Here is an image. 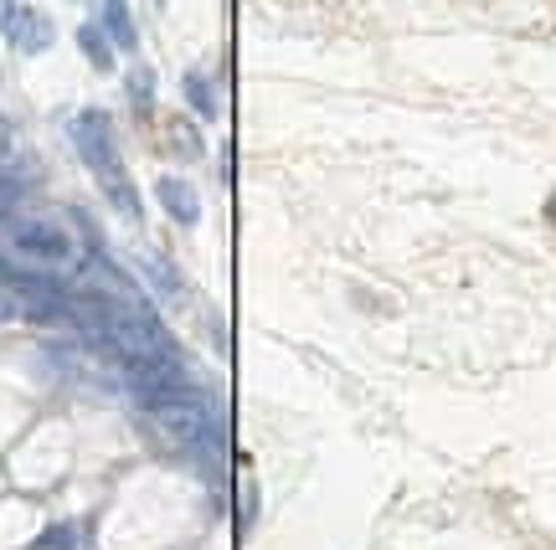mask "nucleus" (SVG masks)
<instances>
[{"label": "nucleus", "mask_w": 556, "mask_h": 550, "mask_svg": "<svg viewBox=\"0 0 556 550\" xmlns=\"http://www.w3.org/2000/svg\"><path fill=\"white\" fill-rule=\"evenodd\" d=\"M11 5H16V0H0V16H5V11H11Z\"/></svg>", "instance_id": "ddd939ff"}, {"label": "nucleus", "mask_w": 556, "mask_h": 550, "mask_svg": "<svg viewBox=\"0 0 556 550\" xmlns=\"http://www.w3.org/2000/svg\"><path fill=\"white\" fill-rule=\"evenodd\" d=\"M150 422L160 427V437H170V443H197L206 433V401L197 396H155V407H150Z\"/></svg>", "instance_id": "f03ea898"}, {"label": "nucleus", "mask_w": 556, "mask_h": 550, "mask_svg": "<svg viewBox=\"0 0 556 550\" xmlns=\"http://www.w3.org/2000/svg\"><path fill=\"white\" fill-rule=\"evenodd\" d=\"M99 180V191L109 201H114V212H124L129 221H139V191H135V180H129V170H103V176H93Z\"/></svg>", "instance_id": "6e6552de"}, {"label": "nucleus", "mask_w": 556, "mask_h": 550, "mask_svg": "<svg viewBox=\"0 0 556 550\" xmlns=\"http://www.w3.org/2000/svg\"><path fill=\"white\" fill-rule=\"evenodd\" d=\"M129 99H135L139 114H150V103H155V73H150V67H135V73H129Z\"/></svg>", "instance_id": "9b49d317"}, {"label": "nucleus", "mask_w": 556, "mask_h": 550, "mask_svg": "<svg viewBox=\"0 0 556 550\" xmlns=\"http://www.w3.org/2000/svg\"><path fill=\"white\" fill-rule=\"evenodd\" d=\"M78 47H83V57L93 62L99 73H109V67H114V41H109V31H103L99 21H83V26H78Z\"/></svg>", "instance_id": "1a4fd4ad"}, {"label": "nucleus", "mask_w": 556, "mask_h": 550, "mask_svg": "<svg viewBox=\"0 0 556 550\" xmlns=\"http://www.w3.org/2000/svg\"><path fill=\"white\" fill-rule=\"evenodd\" d=\"M0 155H5V139H0Z\"/></svg>", "instance_id": "2eb2a0df"}, {"label": "nucleus", "mask_w": 556, "mask_h": 550, "mask_svg": "<svg viewBox=\"0 0 556 550\" xmlns=\"http://www.w3.org/2000/svg\"><path fill=\"white\" fill-rule=\"evenodd\" d=\"M67 135H73L83 165H88L93 176H103V170H119V135H114V118L103 114V108H83V114H73Z\"/></svg>", "instance_id": "f257e3e1"}, {"label": "nucleus", "mask_w": 556, "mask_h": 550, "mask_svg": "<svg viewBox=\"0 0 556 550\" xmlns=\"http://www.w3.org/2000/svg\"><path fill=\"white\" fill-rule=\"evenodd\" d=\"M16 247L26 257H41V263H62V257L73 253V242H67L58 227H47V221H21V227H16Z\"/></svg>", "instance_id": "39448f33"}, {"label": "nucleus", "mask_w": 556, "mask_h": 550, "mask_svg": "<svg viewBox=\"0 0 556 550\" xmlns=\"http://www.w3.org/2000/svg\"><path fill=\"white\" fill-rule=\"evenodd\" d=\"M546 212H552V221H556V196H552V206H546Z\"/></svg>", "instance_id": "4468645a"}, {"label": "nucleus", "mask_w": 556, "mask_h": 550, "mask_svg": "<svg viewBox=\"0 0 556 550\" xmlns=\"http://www.w3.org/2000/svg\"><path fill=\"white\" fill-rule=\"evenodd\" d=\"M155 196H160V206H165V212L180 221V227H197V221H201V201H197V191H191L186 180L160 176L155 180Z\"/></svg>", "instance_id": "423d86ee"}, {"label": "nucleus", "mask_w": 556, "mask_h": 550, "mask_svg": "<svg viewBox=\"0 0 556 550\" xmlns=\"http://www.w3.org/2000/svg\"><path fill=\"white\" fill-rule=\"evenodd\" d=\"M180 88H186V103H191L201 118H217V88H212V78H206V73H186V82H180Z\"/></svg>", "instance_id": "9d476101"}, {"label": "nucleus", "mask_w": 556, "mask_h": 550, "mask_svg": "<svg viewBox=\"0 0 556 550\" xmlns=\"http://www.w3.org/2000/svg\"><path fill=\"white\" fill-rule=\"evenodd\" d=\"M16 196H21V180L16 176H0V212H11V206H16Z\"/></svg>", "instance_id": "f8f14e48"}, {"label": "nucleus", "mask_w": 556, "mask_h": 550, "mask_svg": "<svg viewBox=\"0 0 556 550\" xmlns=\"http://www.w3.org/2000/svg\"><path fill=\"white\" fill-rule=\"evenodd\" d=\"M99 26L109 31V41H114L119 52H135V47H139L135 16H129V0H99Z\"/></svg>", "instance_id": "0eeeda50"}, {"label": "nucleus", "mask_w": 556, "mask_h": 550, "mask_svg": "<svg viewBox=\"0 0 556 550\" xmlns=\"http://www.w3.org/2000/svg\"><path fill=\"white\" fill-rule=\"evenodd\" d=\"M155 5H165V0H155Z\"/></svg>", "instance_id": "dca6fc26"}, {"label": "nucleus", "mask_w": 556, "mask_h": 550, "mask_svg": "<svg viewBox=\"0 0 556 550\" xmlns=\"http://www.w3.org/2000/svg\"><path fill=\"white\" fill-rule=\"evenodd\" d=\"M0 31H5V41L16 47L21 57H41L52 41H58V26H52V16H41L37 5H11L5 16H0Z\"/></svg>", "instance_id": "7ed1b4c3"}, {"label": "nucleus", "mask_w": 556, "mask_h": 550, "mask_svg": "<svg viewBox=\"0 0 556 550\" xmlns=\"http://www.w3.org/2000/svg\"><path fill=\"white\" fill-rule=\"evenodd\" d=\"M5 283H11V294L26 298V315H37V319H58L67 315V298H62V283L58 278H47V273H5Z\"/></svg>", "instance_id": "20e7f679"}]
</instances>
